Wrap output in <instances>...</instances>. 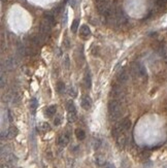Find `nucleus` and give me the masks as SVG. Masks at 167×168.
<instances>
[{
	"label": "nucleus",
	"instance_id": "obj_23",
	"mask_svg": "<svg viewBox=\"0 0 167 168\" xmlns=\"http://www.w3.org/2000/svg\"><path fill=\"white\" fill-rule=\"evenodd\" d=\"M39 129L41 130L42 132H47L51 130V126L49 123L47 122H43V123H40V125H39Z\"/></svg>",
	"mask_w": 167,
	"mask_h": 168
},
{
	"label": "nucleus",
	"instance_id": "obj_13",
	"mask_svg": "<svg viewBox=\"0 0 167 168\" xmlns=\"http://www.w3.org/2000/svg\"><path fill=\"white\" fill-rule=\"evenodd\" d=\"M2 159H4L5 162L8 163V164H10V165H14V164H16L17 161H18L17 157L15 156L14 154H11V153H10V154H8V155H6L5 157H3Z\"/></svg>",
	"mask_w": 167,
	"mask_h": 168
},
{
	"label": "nucleus",
	"instance_id": "obj_39",
	"mask_svg": "<svg viewBox=\"0 0 167 168\" xmlns=\"http://www.w3.org/2000/svg\"><path fill=\"white\" fill-rule=\"evenodd\" d=\"M1 1H2V2H4V1H5V0H1Z\"/></svg>",
	"mask_w": 167,
	"mask_h": 168
},
{
	"label": "nucleus",
	"instance_id": "obj_10",
	"mask_svg": "<svg viewBox=\"0 0 167 168\" xmlns=\"http://www.w3.org/2000/svg\"><path fill=\"white\" fill-rule=\"evenodd\" d=\"M5 69L6 70H13L14 68H16L17 66V60L14 57H10L5 61Z\"/></svg>",
	"mask_w": 167,
	"mask_h": 168
},
{
	"label": "nucleus",
	"instance_id": "obj_12",
	"mask_svg": "<svg viewBox=\"0 0 167 168\" xmlns=\"http://www.w3.org/2000/svg\"><path fill=\"white\" fill-rule=\"evenodd\" d=\"M56 111H57L56 105H50V106L47 107V109H45V117H47V118H52L53 116H55Z\"/></svg>",
	"mask_w": 167,
	"mask_h": 168
},
{
	"label": "nucleus",
	"instance_id": "obj_11",
	"mask_svg": "<svg viewBox=\"0 0 167 168\" xmlns=\"http://www.w3.org/2000/svg\"><path fill=\"white\" fill-rule=\"evenodd\" d=\"M79 34H81V36L84 37V38H86V37L90 36V35H91L90 28H89L87 25H83L81 27V29H79Z\"/></svg>",
	"mask_w": 167,
	"mask_h": 168
},
{
	"label": "nucleus",
	"instance_id": "obj_2",
	"mask_svg": "<svg viewBox=\"0 0 167 168\" xmlns=\"http://www.w3.org/2000/svg\"><path fill=\"white\" fill-rule=\"evenodd\" d=\"M113 7L111 6V3L107 0H103V1H99L97 2V10L103 18L109 17L113 12Z\"/></svg>",
	"mask_w": 167,
	"mask_h": 168
},
{
	"label": "nucleus",
	"instance_id": "obj_7",
	"mask_svg": "<svg viewBox=\"0 0 167 168\" xmlns=\"http://www.w3.org/2000/svg\"><path fill=\"white\" fill-rule=\"evenodd\" d=\"M69 135L67 133H63L61 134L58 138V145L59 146H61V148H65L66 145L69 143Z\"/></svg>",
	"mask_w": 167,
	"mask_h": 168
},
{
	"label": "nucleus",
	"instance_id": "obj_34",
	"mask_svg": "<svg viewBox=\"0 0 167 168\" xmlns=\"http://www.w3.org/2000/svg\"><path fill=\"white\" fill-rule=\"evenodd\" d=\"M1 168H11V166H10V164H8V163H2L1 164Z\"/></svg>",
	"mask_w": 167,
	"mask_h": 168
},
{
	"label": "nucleus",
	"instance_id": "obj_20",
	"mask_svg": "<svg viewBox=\"0 0 167 168\" xmlns=\"http://www.w3.org/2000/svg\"><path fill=\"white\" fill-rule=\"evenodd\" d=\"M37 106H38V101H37L36 98H32L31 100H30V109L32 110V112H34V111L36 110Z\"/></svg>",
	"mask_w": 167,
	"mask_h": 168
},
{
	"label": "nucleus",
	"instance_id": "obj_36",
	"mask_svg": "<svg viewBox=\"0 0 167 168\" xmlns=\"http://www.w3.org/2000/svg\"><path fill=\"white\" fill-rule=\"evenodd\" d=\"M64 46H65L66 49L69 48V41H68V39H65V41H64Z\"/></svg>",
	"mask_w": 167,
	"mask_h": 168
},
{
	"label": "nucleus",
	"instance_id": "obj_19",
	"mask_svg": "<svg viewBox=\"0 0 167 168\" xmlns=\"http://www.w3.org/2000/svg\"><path fill=\"white\" fill-rule=\"evenodd\" d=\"M75 136H77V138L79 139V140H83V139H85V137H86V133H85V131H84L83 129L77 128V129L75 130Z\"/></svg>",
	"mask_w": 167,
	"mask_h": 168
},
{
	"label": "nucleus",
	"instance_id": "obj_3",
	"mask_svg": "<svg viewBox=\"0 0 167 168\" xmlns=\"http://www.w3.org/2000/svg\"><path fill=\"white\" fill-rule=\"evenodd\" d=\"M132 71L138 76H145L147 75V69L141 63H134L132 66Z\"/></svg>",
	"mask_w": 167,
	"mask_h": 168
},
{
	"label": "nucleus",
	"instance_id": "obj_9",
	"mask_svg": "<svg viewBox=\"0 0 167 168\" xmlns=\"http://www.w3.org/2000/svg\"><path fill=\"white\" fill-rule=\"evenodd\" d=\"M116 141H117V144L119 148L123 149L126 144V141H127V138H126V135L125 133H121L120 135H118L116 137Z\"/></svg>",
	"mask_w": 167,
	"mask_h": 168
},
{
	"label": "nucleus",
	"instance_id": "obj_16",
	"mask_svg": "<svg viewBox=\"0 0 167 168\" xmlns=\"http://www.w3.org/2000/svg\"><path fill=\"white\" fill-rule=\"evenodd\" d=\"M121 125H122L123 131H124V132L128 131V130L131 128V121H130V119H129V118H125L124 120L121 121Z\"/></svg>",
	"mask_w": 167,
	"mask_h": 168
},
{
	"label": "nucleus",
	"instance_id": "obj_37",
	"mask_svg": "<svg viewBox=\"0 0 167 168\" xmlns=\"http://www.w3.org/2000/svg\"><path fill=\"white\" fill-rule=\"evenodd\" d=\"M70 4L72 5V7H74L75 6V0H71V1H70Z\"/></svg>",
	"mask_w": 167,
	"mask_h": 168
},
{
	"label": "nucleus",
	"instance_id": "obj_30",
	"mask_svg": "<svg viewBox=\"0 0 167 168\" xmlns=\"http://www.w3.org/2000/svg\"><path fill=\"white\" fill-rule=\"evenodd\" d=\"M61 123H62V118H61V117H57V118H55V120H54V125L55 126H59Z\"/></svg>",
	"mask_w": 167,
	"mask_h": 168
},
{
	"label": "nucleus",
	"instance_id": "obj_18",
	"mask_svg": "<svg viewBox=\"0 0 167 168\" xmlns=\"http://www.w3.org/2000/svg\"><path fill=\"white\" fill-rule=\"evenodd\" d=\"M95 163L98 166H103L105 164V158L103 157V155L98 154L95 156Z\"/></svg>",
	"mask_w": 167,
	"mask_h": 168
},
{
	"label": "nucleus",
	"instance_id": "obj_14",
	"mask_svg": "<svg viewBox=\"0 0 167 168\" xmlns=\"http://www.w3.org/2000/svg\"><path fill=\"white\" fill-rule=\"evenodd\" d=\"M18 133H19L18 129H17L15 126H11V127H9L8 130H7V136L6 137L9 139H13L18 135Z\"/></svg>",
	"mask_w": 167,
	"mask_h": 168
},
{
	"label": "nucleus",
	"instance_id": "obj_15",
	"mask_svg": "<svg viewBox=\"0 0 167 168\" xmlns=\"http://www.w3.org/2000/svg\"><path fill=\"white\" fill-rule=\"evenodd\" d=\"M43 20H45V22H47L50 25L53 26L55 23V16L53 15V12H45V15H43Z\"/></svg>",
	"mask_w": 167,
	"mask_h": 168
},
{
	"label": "nucleus",
	"instance_id": "obj_24",
	"mask_svg": "<svg viewBox=\"0 0 167 168\" xmlns=\"http://www.w3.org/2000/svg\"><path fill=\"white\" fill-rule=\"evenodd\" d=\"M57 91L60 94L65 93V84L63 82H58L57 83Z\"/></svg>",
	"mask_w": 167,
	"mask_h": 168
},
{
	"label": "nucleus",
	"instance_id": "obj_26",
	"mask_svg": "<svg viewBox=\"0 0 167 168\" xmlns=\"http://www.w3.org/2000/svg\"><path fill=\"white\" fill-rule=\"evenodd\" d=\"M68 94H69V96H71L72 98L77 97V89H75L74 87H70V88L68 89Z\"/></svg>",
	"mask_w": 167,
	"mask_h": 168
},
{
	"label": "nucleus",
	"instance_id": "obj_4",
	"mask_svg": "<svg viewBox=\"0 0 167 168\" xmlns=\"http://www.w3.org/2000/svg\"><path fill=\"white\" fill-rule=\"evenodd\" d=\"M111 95L113 96V99L119 100V99H121V98L124 97L125 92L121 86H113L111 91Z\"/></svg>",
	"mask_w": 167,
	"mask_h": 168
},
{
	"label": "nucleus",
	"instance_id": "obj_21",
	"mask_svg": "<svg viewBox=\"0 0 167 168\" xmlns=\"http://www.w3.org/2000/svg\"><path fill=\"white\" fill-rule=\"evenodd\" d=\"M85 82H86V86L88 89H90L92 87V78H91V74L90 72H86V75H85Z\"/></svg>",
	"mask_w": 167,
	"mask_h": 168
},
{
	"label": "nucleus",
	"instance_id": "obj_1",
	"mask_svg": "<svg viewBox=\"0 0 167 168\" xmlns=\"http://www.w3.org/2000/svg\"><path fill=\"white\" fill-rule=\"evenodd\" d=\"M122 105L117 99H113L109 102V115L111 121H117L122 116Z\"/></svg>",
	"mask_w": 167,
	"mask_h": 168
},
{
	"label": "nucleus",
	"instance_id": "obj_17",
	"mask_svg": "<svg viewBox=\"0 0 167 168\" xmlns=\"http://www.w3.org/2000/svg\"><path fill=\"white\" fill-rule=\"evenodd\" d=\"M66 108H67L68 114H77V107H75L73 101H71V100H69V101L67 102V104H66Z\"/></svg>",
	"mask_w": 167,
	"mask_h": 168
},
{
	"label": "nucleus",
	"instance_id": "obj_32",
	"mask_svg": "<svg viewBox=\"0 0 167 168\" xmlns=\"http://www.w3.org/2000/svg\"><path fill=\"white\" fill-rule=\"evenodd\" d=\"M102 168H115V166H113V164L111 163V162H105V164L102 166Z\"/></svg>",
	"mask_w": 167,
	"mask_h": 168
},
{
	"label": "nucleus",
	"instance_id": "obj_29",
	"mask_svg": "<svg viewBox=\"0 0 167 168\" xmlns=\"http://www.w3.org/2000/svg\"><path fill=\"white\" fill-rule=\"evenodd\" d=\"M77 121V114H68V122L73 123Z\"/></svg>",
	"mask_w": 167,
	"mask_h": 168
},
{
	"label": "nucleus",
	"instance_id": "obj_25",
	"mask_svg": "<svg viewBox=\"0 0 167 168\" xmlns=\"http://www.w3.org/2000/svg\"><path fill=\"white\" fill-rule=\"evenodd\" d=\"M92 145H93V149H94V150H98V149L101 146V140L98 138H94L92 141Z\"/></svg>",
	"mask_w": 167,
	"mask_h": 168
},
{
	"label": "nucleus",
	"instance_id": "obj_28",
	"mask_svg": "<svg viewBox=\"0 0 167 168\" xmlns=\"http://www.w3.org/2000/svg\"><path fill=\"white\" fill-rule=\"evenodd\" d=\"M156 5H158L159 7H163L167 4V0H155Z\"/></svg>",
	"mask_w": 167,
	"mask_h": 168
},
{
	"label": "nucleus",
	"instance_id": "obj_31",
	"mask_svg": "<svg viewBox=\"0 0 167 168\" xmlns=\"http://www.w3.org/2000/svg\"><path fill=\"white\" fill-rule=\"evenodd\" d=\"M5 85H6V78H5L4 75H3V73H2V74H1V84H0V86H1V89L4 88Z\"/></svg>",
	"mask_w": 167,
	"mask_h": 168
},
{
	"label": "nucleus",
	"instance_id": "obj_27",
	"mask_svg": "<svg viewBox=\"0 0 167 168\" xmlns=\"http://www.w3.org/2000/svg\"><path fill=\"white\" fill-rule=\"evenodd\" d=\"M79 20H74L72 22V24H71V31H72L73 33L77 32V28H79Z\"/></svg>",
	"mask_w": 167,
	"mask_h": 168
},
{
	"label": "nucleus",
	"instance_id": "obj_35",
	"mask_svg": "<svg viewBox=\"0 0 167 168\" xmlns=\"http://www.w3.org/2000/svg\"><path fill=\"white\" fill-rule=\"evenodd\" d=\"M8 119H9V122H13V121H14V117H13V114H11L10 110H8Z\"/></svg>",
	"mask_w": 167,
	"mask_h": 168
},
{
	"label": "nucleus",
	"instance_id": "obj_22",
	"mask_svg": "<svg viewBox=\"0 0 167 168\" xmlns=\"http://www.w3.org/2000/svg\"><path fill=\"white\" fill-rule=\"evenodd\" d=\"M8 154H10V146L9 145H2L1 146V157L3 158Z\"/></svg>",
	"mask_w": 167,
	"mask_h": 168
},
{
	"label": "nucleus",
	"instance_id": "obj_5",
	"mask_svg": "<svg viewBox=\"0 0 167 168\" xmlns=\"http://www.w3.org/2000/svg\"><path fill=\"white\" fill-rule=\"evenodd\" d=\"M117 80H118V83H119L120 85L126 84V83L128 82V80H129V74H128V72H127V71L125 70V69H122V70H121L120 72L118 73Z\"/></svg>",
	"mask_w": 167,
	"mask_h": 168
},
{
	"label": "nucleus",
	"instance_id": "obj_38",
	"mask_svg": "<svg viewBox=\"0 0 167 168\" xmlns=\"http://www.w3.org/2000/svg\"><path fill=\"white\" fill-rule=\"evenodd\" d=\"M96 1H97V2H99V1H103V0H96Z\"/></svg>",
	"mask_w": 167,
	"mask_h": 168
},
{
	"label": "nucleus",
	"instance_id": "obj_6",
	"mask_svg": "<svg viewBox=\"0 0 167 168\" xmlns=\"http://www.w3.org/2000/svg\"><path fill=\"white\" fill-rule=\"evenodd\" d=\"M51 27H52V25H50L47 22H45V21L43 20L40 23V27H39L40 33L42 35H45V36H47V35L51 33Z\"/></svg>",
	"mask_w": 167,
	"mask_h": 168
},
{
	"label": "nucleus",
	"instance_id": "obj_33",
	"mask_svg": "<svg viewBox=\"0 0 167 168\" xmlns=\"http://www.w3.org/2000/svg\"><path fill=\"white\" fill-rule=\"evenodd\" d=\"M64 65H65L66 68L69 67V58H68L67 56H65V62H64Z\"/></svg>",
	"mask_w": 167,
	"mask_h": 168
},
{
	"label": "nucleus",
	"instance_id": "obj_8",
	"mask_svg": "<svg viewBox=\"0 0 167 168\" xmlns=\"http://www.w3.org/2000/svg\"><path fill=\"white\" fill-rule=\"evenodd\" d=\"M81 104L84 109L88 110V109H90L91 106H92V100H91V98L89 97V96L85 95V96H83V98H81Z\"/></svg>",
	"mask_w": 167,
	"mask_h": 168
}]
</instances>
